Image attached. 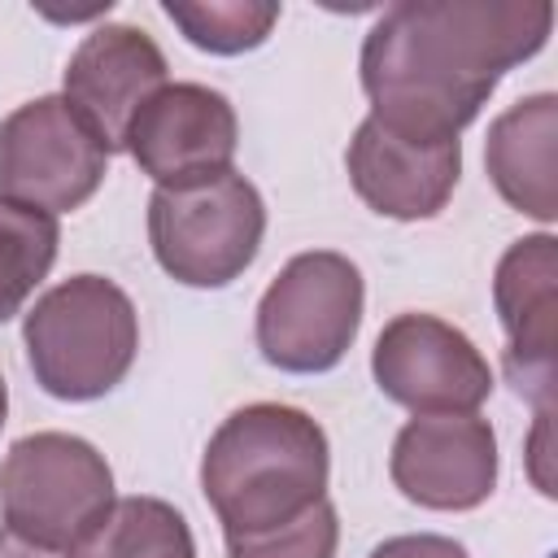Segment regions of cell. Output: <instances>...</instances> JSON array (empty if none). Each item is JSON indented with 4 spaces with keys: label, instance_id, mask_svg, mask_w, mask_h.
<instances>
[{
    "label": "cell",
    "instance_id": "6da1fadb",
    "mask_svg": "<svg viewBox=\"0 0 558 558\" xmlns=\"http://www.w3.org/2000/svg\"><path fill=\"white\" fill-rule=\"evenodd\" d=\"M554 31L549 0H401L362 39V92L371 118L397 135L458 140Z\"/></svg>",
    "mask_w": 558,
    "mask_h": 558
},
{
    "label": "cell",
    "instance_id": "7a4b0ae2",
    "mask_svg": "<svg viewBox=\"0 0 558 558\" xmlns=\"http://www.w3.org/2000/svg\"><path fill=\"white\" fill-rule=\"evenodd\" d=\"M331 449L318 418L296 405L253 401L231 410L201 453V493L222 536H253L327 497Z\"/></svg>",
    "mask_w": 558,
    "mask_h": 558
},
{
    "label": "cell",
    "instance_id": "3957f363",
    "mask_svg": "<svg viewBox=\"0 0 558 558\" xmlns=\"http://www.w3.org/2000/svg\"><path fill=\"white\" fill-rule=\"evenodd\" d=\"M22 344L35 384L57 401H96L113 392L140 353V314L105 275H70L22 318Z\"/></svg>",
    "mask_w": 558,
    "mask_h": 558
},
{
    "label": "cell",
    "instance_id": "277c9868",
    "mask_svg": "<svg viewBox=\"0 0 558 558\" xmlns=\"http://www.w3.org/2000/svg\"><path fill=\"white\" fill-rule=\"evenodd\" d=\"M262 235L266 201L235 170L148 196L153 257L183 288H227L253 266Z\"/></svg>",
    "mask_w": 558,
    "mask_h": 558
},
{
    "label": "cell",
    "instance_id": "5b68a950",
    "mask_svg": "<svg viewBox=\"0 0 558 558\" xmlns=\"http://www.w3.org/2000/svg\"><path fill=\"white\" fill-rule=\"evenodd\" d=\"M362 305L366 283L344 253H296L257 301V349L275 371L323 375L353 349Z\"/></svg>",
    "mask_w": 558,
    "mask_h": 558
},
{
    "label": "cell",
    "instance_id": "8992f818",
    "mask_svg": "<svg viewBox=\"0 0 558 558\" xmlns=\"http://www.w3.org/2000/svg\"><path fill=\"white\" fill-rule=\"evenodd\" d=\"M113 501V471L83 436L31 432L0 462V519L35 545L74 554Z\"/></svg>",
    "mask_w": 558,
    "mask_h": 558
},
{
    "label": "cell",
    "instance_id": "52a82bcc",
    "mask_svg": "<svg viewBox=\"0 0 558 558\" xmlns=\"http://www.w3.org/2000/svg\"><path fill=\"white\" fill-rule=\"evenodd\" d=\"M109 174V153L65 96H35L0 122V196L44 214L87 205Z\"/></svg>",
    "mask_w": 558,
    "mask_h": 558
},
{
    "label": "cell",
    "instance_id": "ba28073f",
    "mask_svg": "<svg viewBox=\"0 0 558 558\" xmlns=\"http://www.w3.org/2000/svg\"><path fill=\"white\" fill-rule=\"evenodd\" d=\"M375 388L414 414H475L493 392V371L475 340L436 314H397L371 349Z\"/></svg>",
    "mask_w": 558,
    "mask_h": 558
},
{
    "label": "cell",
    "instance_id": "9c48e42d",
    "mask_svg": "<svg viewBox=\"0 0 558 558\" xmlns=\"http://www.w3.org/2000/svg\"><path fill=\"white\" fill-rule=\"evenodd\" d=\"M235 144V109L205 83H166L144 100L122 135V148L157 187H187L227 174Z\"/></svg>",
    "mask_w": 558,
    "mask_h": 558
},
{
    "label": "cell",
    "instance_id": "30bf717a",
    "mask_svg": "<svg viewBox=\"0 0 558 558\" xmlns=\"http://www.w3.org/2000/svg\"><path fill=\"white\" fill-rule=\"evenodd\" d=\"M493 305L506 331V379L536 414L554 410V318H558V240L549 231L514 240L493 275Z\"/></svg>",
    "mask_w": 558,
    "mask_h": 558
},
{
    "label": "cell",
    "instance_id": "8fae6325",
    "mask_svg": "<svg viewBox=\"0 0 558 558\" xmlns=\"http://www.w3.org/2000/svg\"><path fill=\"white\" fill-rule=\"evenodd\" d=\"M388 475L423 510H475L497 488V436L480 414H414L392 440Z\"/></svg>",
    "mask_w": 558,
    "mask_h": 558
},
{
    "label": "cell",
    "instance_id": "7c38bea8",
    "mask_svg": "<svg viewBox=\"0 0 558 558\" xmlns=\"http://www.w3.org/2000/svg\"><path fill=\"white\" fill-rule=\"evenodd\" d=\"M166 52L153 44L148 31L105 22L92 35H83V44L70 52L61 96L113 157L122 148L131 118L144 109L153 92L166 87Z\"/></svg>",
    "mask_w": 558,
    "mask_h": 558
},
{
    "label": "cell",
    "instance_id": "4fadbf2b",
    "mask_svg": "<svg viewBox=\"0 0 558 558\" xmlns=\"http://www.w3.org/2000/svg\"><path fill=\"white\" fill-rule=\"evenodd\" d=\"M344 166H349L353 192L379 218L423 222V218H436L458 187L462 140L427 144V140L397 135L375 118H362V126L349 140Z\"/></svg>",
    "mask_w": 558,
    "mask_h": 558
},
{
    "label": "cell",
    "instance_id": "5bb4252c",
    "mask_svg": "<svg viewBox=\"0 0 558 558\" xmlns=\"http://www.w3.org/2000/svg\"><path fill=\"white\" fill-rule=\"evenodd\" d=\"M554 140H558V96L536 92L514 100L506 113L493 118L484 140V170L497 187V196L536 218H558V192H554Z\"/></svg>",
    "mask_w": 558,
    "mask_h": 558
},
{
    "label": "cell",
    "instance_id": "9a60e30c",
    "mask_svg": "<svg viewBox=\"0 0 558 558\" xmlns=\"http://www.w3.org/2000/svg\"><path fill=\"white\" fill-rule=\"evenodd\" d=\"M70 558H196V541L170 501L118 497Z\"/></svg>",
    "mask_w": 558,
    "mask_h": 558
},
{
    "label": "cell",
    "instance_id": "2e32d148",
    "mask_svg": "<svg viewBox=\"0 0 558 558\" xmlns=\"http://www.w3.org/2000/svg\"><path fill=\"white\" fill-rule=\"evenodd\" d=\"M61 248V222L35 205L0 196V323L22 314L31 292L48 279Z\"/></svg>",
    "mask_w": 558,
    "mask_h": 558
},
{
    "label": "cell",
    "instance_id": "e0dca14e",
    "mask_svg": "<svg viewBox=\"0 0 558 558\" xmlns=\"http://www.w3.org/2000/svg\"><path fill=\"white\" fill-rule=\"evenodd\" d=\"M161 13L183 39L214 57H240L270 39L279 22L275 0H161Z\"/></svg>",
    "mask_w": 558,
    "mask_h": 558
},
{
    "label": "cell",
    "instance_id": "ac0fdd59",
    "mask_svg": "<svg viewBox=\"0 0 558 558\" xmlns=\"http://www.w3.org/2000/svg\"><path fill=\"white\" fill-rule=\"evenodd\" d=\"M222 541H227V558H336L340 519H336V506L323 497L305 514L279 527H266L253 536H222Z\"/></svg>",
    "mask_w": 558,
    "mask_h": 558
},
{
    "label": "cell",
    "instance_id": "d6986e66",
    "mask_svg": "<svg viewBox=\"0 0 558 558\" xmlns=\"http://www.w3.org/2000/svg\"><path fill=\"white\" fill-rule=\"evenodd\" d=\"M366 558H471L462 541L436 536V532H410V536H388L379 541Z\"/></svg>",
    "mask_w": 558,
    "mask_h": 558
},
{
    "label": "cell",
    "instance_id": "ffe728a7",
    "mask_svg": "<svg viewBox=\"0 0 558 558\" xmlns=\"http://www.w3.org/2000/svg\"><path fill=\"white\" fill-rule=\"evenodd\" d=\"M0 558H70L65 549H48V545H35L26 536H17L13 527H0Z\"/></svg>",
    "mask_w": 558,
    "mask_h": 558
},
{
    "label": "cell",
    "instance_id": "44dd1931",
    "mask_svg": "<svg viewBox=\"0 0 558 558\" xmlns=\"http://www.w3.org/2000/svg\"><path fill=\"white\" fill-rule=\"evenodd\" d=\"M4 414H9V388H4V375H0V427H4Z\"/></svg>",
    "mask_w": 558,
    "mask_h": 558
}]
</instances>
